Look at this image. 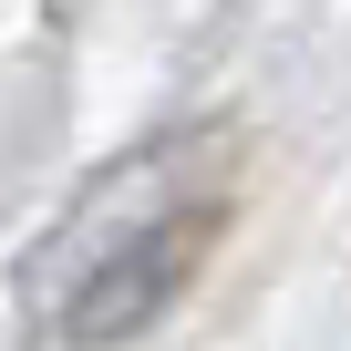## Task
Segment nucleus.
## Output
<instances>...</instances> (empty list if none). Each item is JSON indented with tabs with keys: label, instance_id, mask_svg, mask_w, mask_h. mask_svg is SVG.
Here are the masks:
<instances>
[{
	"label": "nucleus",
	"instance_id": "1",
	"mask_svg": "<svg viewBox=\"0 0 351 351\" xmlns=\"http://www.w3.org/2000/svg\"><path fill=\"white\" fill-rule=\"evenodd\" d=\"M238 155L248 145L228 124H165L114 165H93L21 258V320L52 351H114L155 330L207 269V248L228 238Z\"/></svg>",
	"mask_w": 351,
	"mask_h": 351
}]
</instances>
